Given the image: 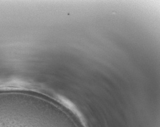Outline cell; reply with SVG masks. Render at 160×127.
Here are the masks:
<instances>
[{
	"label": "cell",
	"mask_w": 160,
	"mask_h": 127,
	"mask_svg": "<svg viewBox=\"0 0 160 127\" xmlns=\"http://www.w3.org/2000/svg\"><path fill=\"white\" fill-rule=\"evenodd\" d=\"M32 121L17 107L0 106V127H31Z\"/></svg>",
	"instance_id": "6da1fadb"
}]
</instances>
